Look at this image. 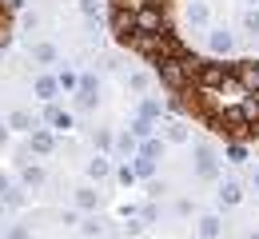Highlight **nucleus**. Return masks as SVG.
Segmentation results:
<instances>
[{"mask_svg": "<svg viewBox=\"0 0 259 239\" xmlns=\"http://www.w3.org/2000/svg\"><path fill=\"white\" fill-rule=\"evenodd\" d=\"M231 76H235L247 92H255V88H259V60H239V64L231 68Z\"/></svg>", "mask_w": 259, "mask_h": 239, "instance_id": "obj_1", "label": "nucleus"}, {"mask_svg": "<svg viewBox=\"0 0 259 239\" xmlns=\"http://www.w3.org/2000/svg\"><path fill=\"white\" fill-rule=\"evenodd\" d=\"M195 175H203V179H211L215 175V156H211V148H195Z\"/></svg>", "mask_w": 259, "mask_h": 239, "instance_id": "obj_2", "label": "nucleus"}, {"mask_svg": "<svg viewBox=\"0 0 259 239\" xmlns=\"http://www.w3.org/2000/svg\"><path fill=\"white\" fill-rule=\"evenodd\" d=\"M207 48H211L215 56H224V52H231V48H235V36L227 32V28H215V32L207 36Z\"/></svg>", "mask_w": 259, "mask_h": 239, "instance_id": "obj_3", "label": "nucleus"}, {"mask_svg": "<svg viewBox=\"0 0 259 239\" xmlns=\"http://www.w3.org/2000/svg\"><path fill=\"white\" fill-rule=\"evenodd\" d=\"M44 120H48L56 132H68V128H72V116H68V112H60V108H48V112H44Z\"/></svg>", "mask_w": 259, "mask_h": 239, "instance_id": "obj_4", "label": "nucleus"}, {"mask_svg": "<svg viewBox=\"0 0 259 239\" xmlns=\"http://www.w3.org/2000/svg\"><path fill=\"white\" fill-rule=\"evenodd\" d=\"M56 88H60V84H56L52 76H44V80H36V96H40V100H52V96H56Z\"/></svg>", "mask_w": 259, "mask_h": 239, "instance_id": "obj_5", "label": "nucleus"}, {"mask_svg": "<svg viewBox=\"0 0 259 239\" xmlns=\"http://www.w3.org/2000/svg\"><path fill=\"white\" fill-rule=\"evenodd\" d=\"M243 32L251 36V40L259 36V8H247V12H243Z\"/></svg>", "mask_w": 259, "mask_h": 239, "instance_id": "obj_6", "label": "nucleus"}, {"mask_svg": "<svg viewBox=\"0 0 259 239\" xmlns=\"http://www.w3.org/2000/svg\"><path fill=\"white\" fill-rule=\"evenodd\" d=\"M199 235L215 239V235H220V219H215V215H203V219H199Z\"/></svg>", "mask_w": 259, "mask_h": 239, "instance_id": "obj_7", "label": "nucleus"}, {"mask_svg": "<svg viewBox=\"0 0 259 239\" xmlns=\"http://www.w3.org/2000/svg\"><path fill=\"white\" fill-rule=\"evenodd\" d=\"M203 20H207V4L192 0V4H188V24H203Z\"/></svg>", "mask_w": 259, "mask_h": 239, "instance_id": "obj_8", "label": "nucleus"}, {"mask_svg": "<svg viewBox=\"0 0 259 239\" xmlns=\"http://www.w3.org/2000/svg\"><path fill=\"white\" fill-rule=\"evenodd\" d=\"M8 124H12V128H20V132H32V128H36L28 112H12V116H8Z\"/></svg>", "mask_w": 259, "mask_h": 239, "instance_id": "obj_9", "label": "nucleus"}, {"mask_svg": "<svg viewBox=\"0 0 259 239\" xmlns=\"http://www.w3.org/2000/svg\"><path fill=\"white\" fill-rule=\"evenodd\" d=\"M32 60H40V64H52V60H56V48H52V44H36V48H32Z\"/></svg>", "mask_w": 259, "mask_h": 239, "instance_id": "obj_10", "label": "nucleus"}, {"mask_svg": "<svg viewBox=\"0 0 259 239\" xmlns=\"http://www.w3.org/2000/svg\"><path fill=\"white\" fill-rule=\"evenodd\" d=\"M96 192H88V187H84V192H76V207H84V211H88V207H96Z\"/></svg>", "mask_w": 259, "mask_h": 239, "instance_id": "obj_11", "label": "nucleus"}, {"mask_svg": "<svg viewBox=\"0 0 259 239\" xmlns=\"http://www.w3.org/2000/svg\"><path fill=\"white\" fill-rule=\"evenodd\" d=\"M160 152H163V144H160V139H148V144L140 148V156H144V160H156Z\"/></svg>", "mask_w": 259, "mask_h": 239, "instance_id": "obj_12", "label": "nucleus"}, {"mask_svg": "<svg viewBox=\"0 0 259 239\" xmlns=\"http://www.w3.org/2000/svg\"><path fill=\"white\" fill-rule=\"evenodd\" d=\"M220 200H224V204H239V183H224Z\"/></svg>", "mask_w": 259, "mask_h": 239, "instance_id": "obj_13", "label": "nucleus"}, {"mask_svg": "<svg viewBox=\"0 0 259 239\" xmlns=\"http://www.w3.org/2000/svg\"><path fill=\"white\" fill-rule=\"evenodd\" d=\"M32 148H36V152H52V136H48V132H36Z\"/></svg>", "mask_w": 259, "mask_h": 239, "instance_id": "obj_14", "label": "nucleus"}, {"mask_svg": "<svg viewBox=\"0 0 259 239\" xmlns=\"http://www.w3.org/2000/svg\"><path fill=\"white\" fill-rule=\"evenodd\" d=\"M227 160H231V164H243V160H247V148H243V144H231V148H227Z\"/></svg>", "mask_w": 259, "mask_h": 239, "instance_id": "obj_15", "label": "nucleus"}, {"mask_svg": "<svg viewBox=\"0 0 259 239\" xmlns=\"http://www.w3.org/2000/svg\"><path fill=\"white\" fill-rule=\"evenodd\" d=\"M24 183H28V187H40V183H44V171L40 168H24Z\"/></svg>", "mask_w": 259, "mask_h": 239, "instance_id": "obj_16", "label": "nucleus"}, {"mask_svg": "<svg viewBox=\"0 0 259 239\" xmlns=\"http://www.w3.org/2000/svg\"><path fill=\"white\" fill-rule=\"evenodd\" d=\"M167 139H171V144H184V139H188V128H184V124H171V128H167Z\"/></svg>", "mask_w": 259, "mask_h": 239, "instance_id": "obj_17", "label": "nucleus"}, {"mask_svg": "<svg viewBox=\"0 0 259 239\" xmlns=\"http://www.w3.org/2000/svg\"><path fill=\"white\" fill-rule=\"evenodd\" d=\"M152 171H156V160H144V156L136 160V175H144V179H148Z\"/></svg>", "mask_w": 259, "mask_h": 239, "instance_id": "obj_18", "label": "nucleus"}, {"mask_svg": "<svg viewBox=\"0 0 259 239\" xmlns=\"http://www.w3.org/2000/svg\"><path fill=\"white\" fill-rule=\"evenodd\" d=\"M80 12L84 16H100V0H80Z\"/></svg>", "mask_w": 259, "mask_h": 239, "instance_id": "obj_19", "label": "nucleus"}, {"mask_svg": "<svg viewBox=\"0 0 259 239\" xmlns=\"http://www.w3.org/2000/svg\"><path fill=\"white\" fill-rule=\"evenodd\" d=\"M88 171H92L96 179H104V175H108V164H104V160H92V164H88Z\"/></svg>", "mask_w": 259, "mask_h": 239, "instance_id": "obj_20", "label": "nucleus"}, {"mask_svg": "<svg viewBox=\"0 0 259 239\" xmlns=\"http://www.w3.org/2000/svg\"><path fill=\"white\" fill-rule=\"evenodd\" d=\"M156 116H160V104L148 100V104H144V120H156Z\"/></svg>", "mask_w": 259, "mask_h": 239, "instance_id": "obj_21", "label": "nucleus"}, {"mask_svg": "<svg viewBox=\"0 0 259 239\" xmlns=\"http://www.w3.org/2000/svg\"><path fill=\"white\" fill-rule=\"evenodd\" d=\"M56 84H60V88H76V84H80V80H76V76H72V72H64V76H60V80H56Z\"/></svg>", "mask_w": 259, "mask_h": 239, "instance_id": "obj_22", "label": "nucleus"}, {"mask_svg": "<svg viewBox=\"0 0 259 239\" xmlns=\"http://www.w3.org/2000/svg\"><path fill=\"white\" fill-rule=\"evenodd\" d=\"M116 148H120V152H132V148H136V139H132V136H120V144H116Z\"/></svg>", "mask_w": 259, "mask_h": 239, "instance_id": "obj_23", "label": "nucleus"}, {"mask_svg": "<svg viewBox=\"0 0 259 239\" xmlns=\"http://www.w3.org/2000/svg\"><path fill=\"white\" fill-rule=\"evenodd\" d=\"M4 28H8V12L0 8V40H4Z\"/></svg>", "mask_w": 259, "mask_h": 239, "instance_id": "obj_24", "label": "nucleus"}, {"mask_svg": "<svg viewBox=\"0 0 259 239\" xmlns=\"http://www.w3.org/2000/svg\"><path fill=\"white\" fill-rule=\"evenodd\" d=\"M8 239H28V227H16V231H12Z\"/></svg>", "mask_w": 259, "mask_h": 239, "instance_id": "obj_25", "label": "nucleus"}, {"mask_svg": "<svg viewBox=\"0 0 259 239\" xmlns=\"http://www.w3.org/2000/svg\"><path fill=\"white\" fill-rule=\"evenodd\" d=\"M4 192H8V179H4V175H0V196H4Z\"/></svg>", "mask_w": 259, "mask_h": 239, "instance_id": "obj_26", "label": "nucleus"}, {"mask_svg": "<svg viewBox=\"0 0 259 239\" xmlns=\"http://www.w3.org/2000/svg\"><path fill=\"white\" fill-rule=\"evenodd\" d=\"M0 144H4V128H0Z\"/></svg>", "mask_w": 259, "mask_h": 239, "instance_id": "obj_27", "label": "nucleus"}, {"mask_svg": "<svg viewBox=\"0 0 259 239\" xmlns=\"http://www.w3.org/2000/svg\"><path fill=\"white\" fill-rule=\"evenodd\" d=\"M247 239H259V231H255V235H247Z\"/></svg>", "mask_w": 259, "mask_h": 239, "instance_id": "obj_28", "label": "nucleus"}, {"mask_svg": "<svg viewBox=\"0 0 259 239\" xmlns=\"http://www.w3.org/2000/svg\"><path fill=\"white\" fill-rule=\"evenodd\" d=\"M251 4H255V8H259V0H251Z\"/></svg>", "mask_w": 259, "mask_h": 239, "instance_id": "obj_29", "label": "nucleus"}, {"mask_svg": "<svg viewBox=\"0 0 259 239\" xmlns=\"http://www.w3.org/2000/svg\"><path fill=\"white\" fill-rule=\"evenodd\" d=\"M0 211H4V204H0Z\"/></svg>", "mask_w": 259, "mask_h": 239, "instance_id": "obj_30", "label": "nucleus"}]
</instances>
